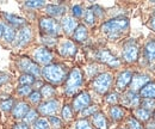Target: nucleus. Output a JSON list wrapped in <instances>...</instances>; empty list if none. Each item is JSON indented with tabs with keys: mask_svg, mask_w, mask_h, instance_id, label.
<instances>
[{
	"mask_svg": "<svg viewBox=\"0 0 155 129\" xmlns=\"http://www.w3.org/2000/svg\"><path fill=\"white\" fill-rule=\"evenodd\" d=\"M142 105H143V109L150 112V110L155 109V99H143Z\"/></svg>",
	"mask_w": 155,
	"mask_h": 129,
	"instance_id": "obj_34",
	"label": "nucleus"
},
{
	"mask_svg": "<svg viewBox=\"0 0 155 129\" xmlns=\"http://www.w3.org/2000/svg\"><path fill=\"white\" fill-rule=\"evenodd\" d=\"M91 104V97L87 92H81L78 94L73 100V109L75 111H81L90 107Z\"/></svg>",
	"mask_w": 155,
	"mask_h": 129,
	"instance_id": "obj_11",
	"label": "nucleus"
},
{
	"mask_svg": "<svg viewBox=\"0 0 155 129\" xmlns=\"http://www.w3.org/2000/svg\"><path fill=\"white\" fill-rule=\"evenodd\" d=\"M93 124L98 129H107V121L101 112H96L93 115Z\"/></svg>",
	"mask_w": 155,
	"mask_h": 129,
	"instance_id": "obj_20",
	"label": "nucleus"
},
{
	"mask_svg": "<svg viewBox=\"0 0 155 129\" xmlns=\"http://www.w3.org/2000/svg\"><path fill=\"white\" fill-rule=\"evenodd\" d=\"M74 39L78 42H84L87 38V29L84 25H78L75 31H74Z\"/></svg>",
	"mask_w": 155,
	"mask_h": 129,
	"instance_id": "obj_24",
	"label": "nucleus"
},
{
	"mask_svg": "<svg viewBox=\"0 0 155 129\" xmlns=\"http://www.w3.org/2000/svg\"><path fill=\"white\" fill-rule=\"evenodd\" d=\"M128 126H129L130 129H143V127L141 126V123L136 118H134V117H130L128 120Z\"/></svg>",
	"mask_w": 155,
	"mask_h": 129,
	"instance_id": "obj_37",
	"label": "nucleus"
},
{
	"mask_svg": "<svg viewBox=\"0 0 155 129\" xmlns=\"http://www.w3.org/2000/svg\"><path fill=\"white\" fill-rule=\"evenodd\" d=\"M97 59L100 60L101 62L111 66V67H118L120 65L119 60L117 59L116 56H114L109 50H106V49H99L97 52Z\"/></svg>",
	"mask_w": 155,
	"mask_h": 129,
	"instance_id": "obj_9",
	"label": "nucleus"
},
{
	"mask_svg": "<svg viewBox=\"0 0 155 129\" xmlns=\"http://www.w3.org/2000/svg\"><path fill=\"white\" fill-rule=\"evenodd\" d=\"M138 57V46L135 41H129L123 47V59L127 62H135Z\"/></svg>",
	"mask_w": 155,
	"mask_h": 129,
	"instance_id": "obj_7",
	"label": "nucleus"
},
{
	"mask_svg": "<svg viewBox=\"0 0 155 129\" xmlns=\"http://www.w3.org/2000/svg\"><path fill=\"white\" fill-rule=\"evenodd\" d=\"M112 84V74L111 73H101L97 75L93 80V89L100 94H104L109 91Z\"/></svg>",
	"mask_w": 155,
	"mask_h": 129,
	"instance_id": "obj_4",
	"label": "nucleus"
},
{
	"mask_svg": "<svg viewBox=\"0 0 155 129\" xmlns=\"http://www.w3.org/2000/svg\"><path fill=\"white\" fill-rule=\"evenodd\" d=\"M41 96L44 97V98H50L55 94V89L51 86V85H43L41 87Z\"/></svg>",
	"mask_w": 155,
	"mask_h": 129,
	"instance_id": "obj_27",
	"label": "nucleus"
},
{
	"mask_svg": "<svg viewBox=\"0 0 155 129\" xmlns=\"http://www.w3.org/2000/svg\"><path fill=\"white\" fill-rule=\"evenodd\" d=\"M13 129H29V127L25 123H17V124H15Z\"/></svg>",
	"mask_w": 155,
	"mask_h": 129,
	"instance_id": "obj_47",
	"label": "nucleus"
},
{
	"mask_svg": "<svg viewBox=\"0 0 155 129\" xmlns=\"http://www.w3.org/2000/svg\"><path fill=\"white\" fill-rule=\"evenodd\" d=\"M17 65L23 72L26 74H31L34 76H38L41 74V70H39L38 65L35 63L32 60H30L29 57H20L17 61Z\"/></svg>",
	"mask_w": 155,
	"mask_h": 129,
	"instance_id": "obj_6",
	"label": "nucleus"
},
{
	"mask_svg": "<svg viewBox=\"0 0 155 129\" xmlns=\"http://www.w3.org/2000/svg\"><path fill=\"white\" fill-rule=\"evenodd\" d=\"M77 26V20L74 18L68 16V17H64V18L62 19V28H63L66 34H72L73 31H75Z\"/></svg>",
	"mask_w": 155,
	"mask_h": 129,
	"instance_id": "obj_18",
	"label": "nucleus"
},
{
	"mask_svg": "<svg viewBox=\"0 0 155 129\" xmlns=\"http://www.w3.org/2000/svg\"><path fill=\"white\" fill-rule=\"evenodd\" d=\"M4 17L6 18V20H7L13 28L25 26V20H24V18H20V17L15 16V15H8V13H5Z\"/></svg>",
	"mask_w": 155,
	"mask_h": 129,
	"instance_id": "obj_21",
	"label": "nucleus"
},
{
	"mask_svg": "<svg viewBox=\"0 0 155 129\" xmlns=\"http://www.w3.org/2000/svg\"><path fill=\"white\" fill-rule=\"evenodd\" d=\"M13 104H15L13 99H6L0 103V108L4 111H10L11 109H13Z\"/></svg>",
	"mask_w": 155,
	"mask_h": 129,
	"instance_id": "obj_32",
	"label": "nucleus"
},
{
	"mask_svg": "<svg viewBox=\"0 0 155 129\" xmlns=\"http://www.w3.org/2000/svg\"><path fill=\"white\" fill-rule=\"evenodd\" d=\"M122 102L127 107H137L140 104V97L136 94V92L129 91V92H127L123 96Z\"/></svg>",
	"mask_w": 155,
	"mask_h": 129,
	"instance_id": "obj_16",
	"label": "nucleus"
},
{
	"mask_svg": "<svg viewBox=\"0 0 155 129\" xmlns=\"http://www.w3.org/2000/svg\"><path fill=\"white\" fill-rule=\"evenodd\" d=\"M94 18H96V17H94L92 10L88 8V10L86 11V13H85V20H86V23H88V24H93V23H94Z\"/></svg>",
	"mask_w": 155,
	"mask_h": 129,
	"instance_id": "obj_40",
	"label": "nucleus"
},
{
	"mask_svg": "<svg viewBox=\"0 0 155 129\" xmlns=\"http://www.w3.org/2000/svg\"><path fill=\"white\" fill-rule=\"evenodd\" d=\"M144 54H146V57L149 61H154L155 60V39L149 41L146 44V47H144Z\"/></svg>",
	"mask_w": 155,
	"mask_h": 129,
	"instance_id": "obj_23",
	"label": "nucleus"
},
{
	"mask_svg": "<svg viewBox=\"0 0 155 129\" xmlns=\"http://www.w3.org/2000/svg\"><path fill=\"white\" fill-rule=\"evenodd\" d=\"M35 81H36V79H35V76H34V75H31V74L24 73L19 78L20 84H21V85H26V86H30V85H31V84H34Z\"/></svg>",
	"mask_w": 155,
	"mask_h": 129,
	"instance_id": "obj_28",
	"label": "nucleus"
},
{
	"mask_svg": "<svg viewBox=\"0 0 155 129\" xmlns=\"http://www.w3.org/2000/svg\"><path fill=\"white\" fill-rule=\"evenodd\" d=\"M92 12H93V15H94V17L97 16V17H103V15H104V12H103V8L100 7V6H98V5H94L92 8Z\"/></svg>",
	"mask_w": 155,
	"mask_h": 129,
	"instance_id": "obj_43",
	"label": "nucleus"
},
{
	"mask_svg": "<svg viewBox=\"0 0 155 129\" xmlns=\"http://www.w3.org/2000/svg\"><path fill=\"white\" fill-rule=\"evenodd\" d=\"M62 117L64 120H71L73 117V110L69 105H64L62 109Z\"/></svg>",
	"mask_w": 155,
	"mask_h": 129,
	"instance_id": "obj_35",
	"label": "nucleus"
},
{
	"mask_svg": "<svg viewBox=\"0 0 155 129\" xmlns=\"http://www.w3.org/2000/svg\"><path fill=\"white\" fill-rule=\"evenodd\" d=\"M32 37V30L30 26H23L18 31L17 36L15 37V46L17 47H23V46H26L30 39Z\"/></svg>",
	"mask_w": 155,
	"mask_h": 129,
	"instance_id": "obj_8",
	"label": "nucleus"
},
{
	"mask_svg": "<svg viewBox=\"0 0 155 129\" xmlns=\"http://www.w3.org/2000/svg\"><path fill=\"white\" fill-rule=\"evenodd\" d=\"M2 32H4V25L0 24V37H2Z\"/></svg>",
	"mask_w": 155,
	"mask_h": 129,
	"instance_id": "obj_49",
	"label": "nucleus"
},
{
	"mask_svg": "<svg viewBox=\"0 0 155 129\" xmlns=\"http://www.w3.org/2000/svg\"><path fill=\"white\" fill-rule=\"evenodd\" d=\"M118 100V97H117L116 93H110L107 97H106V102L107 103H111V104H115Z\"/></svg>",
	"mask_w": 155,
	"mask_h": 129,
	"instance_id": "obj_45",
	"label": "nucleus"
},
{
	"mask_svg": "<svg viewBox=\"0 0 155 129\" xmlns=\"http://www.w3.org/2000/svg\"><path fill=\"white\" fill-rule=\"evenodd\" d=\"M140 96L143 99H155V83H148L140 90Z\"/></svg>",
	"mask_w": 155,
	"mask_h": 129,
	"instance_id": "obj_17",
	"label": "nucleus"
},
{
	"mask_svg": "<svg viewBox=\"0 0 155 129\" xmlns=\"http://www.w3.org/2000/svg\"><path fill=\"white\" fill-rule=\"evenodd\" d=\"M135 116L141 121H148L149 117H150V112L147 111L146 109H143V108H140L135 111Z\"/></svg>",
	"mask_w": 155,
	"mask_h": 129,
	"instance_id": "obj_29",
	"label": "nucleus"
},
{
	"mask_svg": "<svg viewBox=\"0 0 155 129\" xmlns=\"http://www.w3.org/2000/svg\"><path fill=\"white\" fill-rule=\"evenodd\" d=\"M67 67L60 63H54V65H48L43 68L41 74L45 80H48L51 84H60L62 83L66 76H67Z\"/></svg>",
	"mask_w": 155,
	"mask_h": 129,
	"instance_id": "obj_1",
	"label": "nucleus"
},
{
	"mask_svg": "<svg viewBox=\"0 0 155 129\" xmlns=\"http://www.w3.org/2000/svg\"><path fill=\"white\" fill-rule=\"evenodd\" d=\"M98 108L97 105H91V107H87L86 109H84L82 110V116H90V115H94L96 112H97Z\"/></svg>",
	"mask_w": 155,
	"mask_h": 129,
	"instance_id": "obj_39",
	"label": "nucleus"
},
{
	"mask_svg": "<svg viewBox=\"0 0 155 129\" xmlns=\"http://www.w3.org/2000/svg\"><path fill=\"white\" fill-rule=\"evenodd\" d=\"M8 81V75L7 74H4V73H0V86L4 85L5 83Z\"/></svg>",
	"mask_w": 155,
	"mask_h": 129,
	"instance_id": "obj_46",
	"label": "nucleus"
},
{
	"mask_svg": "<svg viewBox=\"0 0 155 129\" xmlns=\"http://www.w3.org/2000/svg\"><path fill=\"white\" fill-rule=\"evenodd\" d=\"M58 110V102L56 99L48 100L38 107V111L42 115H54Z\"/></svg>",
	"mask_w": 155,
	"mask_h": 129,
	"instance_id": "obj_13",
	"label": "nucleus"
},
{
	"mask_svg": "<svg viewBox=\"0 0 155 129\" xmlns=\"http://www.w3.org/2000/svg\"><path fill=\"white\" fill-rule=\"evenodd\" d=\"M72 12H73V15H74L75 17H81V16L84 15V8H82L80 5H75V6H73Z\"/></svg>",
	"mask_w": 155,
	"mask_h": 129,
	"instance_id": "obj_42",
	"label": "nucleus"
},
{
	"mask_svg": "<svg viewBox=\"0 0 155 129\" xmlns=\"http://www.w3.org/2000/svg\"><path fill=\"white\" fill-rule=\"evenodd\" d=\"M31 91V87L30 86H26V85H21L19 89H18V93L20 96H30Z\"/></svg>",
	"mask_w": 155,
	"mask_h": 129,
	"instance_id": "obj_41",
	"label": "nucleus"
},
{
	"mask_svg": "<svg viewBox=\"0 0 155 129\" xmlns=\"http://www.w3.org/2000/svg\"><path fill=\"white\" fill-rule=\"evenodd\" d=\"M110 116H111L112 120L119 121V120H122L124 117V110L118 105H114L110 109Z\"/></svg>",
	"mask_w": 155,
	"mask_h": 129,
	"instance_id": "obj_25",
	"label": "nucleus"
},
{
	"mask_svg": "<svg viewBox=\"0 0 155 129\" xmlns=\"http://www.w3.org/2000/svg\"><path fill=\"white\" fill-rule=\"evenodd\" d=\"M29 105L26 104V103H24V102H19V103H17L16 104V107H13V116L16 117V118H21V117H24L28 112H29Z\"/></svg>",
	"mask_w": 155,
	"mask_h": 129,
	"instance_id": "obj_19",
	"label": "nucleus"
},
{
	"mask_svg": "<svg viewBox=\"0 0 155 129\" xmlns=\"http://www.w3.org/2000/svg\"><path fill=\"white\" fill-rule=\"evenodd\" d=\"M2 37L6 42H12L16 37V31L13 30V28L4 25V32H2Z\"/></svg>",
	"mask_w": 155,
	"mask_h": 129,
	"instance_id": "obj_26",
	"label": "nucleus"
},
{
	"mask_svg": "<svg viewBox=\"0 0 155 129\" xmlns=\"http://www.w3.org/2000/svg\"><path fill=\"white\" fill-rule=\"evenodd\" d=\"M34 59L36 62H38L41 65H47L53 60V54L51 52L45 48V47H41V48H37L34 53Z\"/></svg>",
	"mask_w": 155,
	"mask_h": 129,
	"instance_id": "obj_10",
	"label": "nucleus"
},
{
	"mask_svg": "<svg viewBox=\"0 0 155 129\" xmlns=\"http://www.w3.org/2000/svg\"><path fill=\"white\" fill-rule=\"evenodd\" d=\"M149 83V76L146 74H136L133 75V79L130 81V91L136 92L138 90H141L144 85H147Z\"/></svg>",
	"mask_w": 155,
	"mask_h": 129,
	"instance_id": "obj_12",
	"label": "nucleus"
},
{
	"mask_svg": "<svg viewBox=\"0 0 155 129\" xmlns=\"http://www.w3.org/2000/svg\"><path fill=\"white\" fill-rule=\"evenodd\" d=\"M39 28L44 34H47L49 36H58V34L61 32L60 24L54 18H49V17L41 18Z\"/></svg>",
	"mask_w": 155,
	"mask_h": 129,
	"instance_id": "obj_5",
	"label": "nucleus"
},
{
	"mask_svg": "<svg viewBox=\"0 0 155 129\" xmlns=\"http://www.w3.org/2000/svg\"><path fill=\"white\" fill-rule=\"evenodd\" d=\"M60 54L64 57H73L77 54V47L72 41H64L61 43L58 48Z\"/></svg>",
	"mask_w": 155,
	"mask_h": 129,
	"instance_id": "obj_14",
	"label": "nucleus"
},
{
	"mask_svg": "<svg viewBox=\"0 0 155 129\" xmlns=\"http://www.w3.org/2000/svg\"><path fill=\"white\" fill-rule=\"evenodd\" d=\"M82 81H84V79H82L81 71L79 68H73L69 72L68 76H67V80H66V87H64L66 94L73 96L81 87Z\"/></svg>",
	"mask_w": 155,
	"mask_h": 129,
	"instance_id": "obj_3",
	"label": "nucleus"
},
{
	"mask_svg": "<svg viewBox=\"0 0 155 129\" xmlns=\"http://www.w3.org/2000/svg\"><path fill=\"white\" fill-rule=\"evenodd\" d=\"M150 26H152L153 30H155V15L152 17V19H150Z\"/></svg>",
	"mask_w": 155,
	"mask_h": 129,
	"instance_id": "obj_48",
	"label": "nucleus"
},
{
	"mask_svg": "<svg viewBox=\"0 0 155 129\" xmlns=\"http://www.w3.org/2000/svg\"><path fill=\"white\" fill-rule=\"evenodd\" d=\"M129 26V20L125 17H118L111 19L109 22H105L101 25V30L104 34H106L110 38H116L123 31H125Z\"/></svg>",
	"mask_w": 155,
	"mask_h": 129,
	"instance_id": "obj_2",
	"label": "nucleus"
},
{
	"mask_svg": "<svg viewBox=\"0 0 155 129\" xmlns=\"http://www.w3.org/2000/svg\"><path fill=\"white\" fill-rule=\"evenodd\" d=\"M64 11H66V7L62 5H48L47 6V12L54 17L62 16L64 13Z\"/></svg>",
	"mask_w": 155,
	"mask_h": 129,
	"instance_id": "obj_22",
	"label": "nucleus"
},
{
	"mask_svg": "<svg viewBox=\"0 0 155 129\" xmlns=\"http://www.w3.org/2000/svg\"><path fill=\"white\" fill-rule=\"evenodd\" d=\"M133 79V73L130 71H124L118 75L117 78V83H116V87L118 91H123L131 81Z\"/></svg>",
	"mask_w": 155,
	"mask_h": 129,
	"instance_id": "obj_15",
	"label": "nucleus"
},
{
	"mask_svg": "<svg viewBox=\"0 0 155 129\" xmlns=\"http://www.w3.org/2000/svg\"><path fill=\"white\" fill-rule=\"evenodd\" d=\"M44 1L43 0H31V1H26L25 2V6L26 7H30V8H37V7H42L44 6Z\"/></svg>",
	"mask_w": 155,
	"mask_h": 129,
	"instance_id": "obj_33",
	"label": "nucleus"
},
{
	"mask_svg": "<svg viewBox=\"0 0 155 129\" xmlns=\"http://www.w3.org/2000/svg\"><path fill=\"white\" fill-rule=\"evenodd\" d=\"M34 127L35 129H49V122L45 118H38L36 120Z\"/></svg>",
	"mask_w": 155,
	"mask_h": 129,
	"instance_id": "obj_30",
	"label": "nucleus"
},
{
	"mask_svg": "<svg viewBox=\"0 0 155 129\" xmlns=\"http://www.w3.org/2000/svg\"><path fill=\"white\" fill-rule=\"evenodd\" d=\"M49 121H50V123L55 127V128H60L61 126H62V123H61V120L58 118V117H55V116H51L50 118H49Z\"/></svg>",
	"mask_w": 155,
	"mask_h": 129,
	"instance_id": "obj_44",
	"label": "nucleus"
},
{
	"mask_svg": "<svg viewBox=\"0 0 155 129\" xmlns=\"http://www.w3.org/2000/svg\"><path fill=\"white\" fill-rule=\"evenodd\" d=\"M75 129H92L87 120H79L75 123Z\"/></svg>",
	"mask_w": 155,
	"mask_h": 129,
	"instance_id": "obj_36",
	"label": "nucleus"
},
{
	"mask_svg": "<svg viewBox=\"0 0 155 129\" xmlns=\"http://www.w3.org/2000/svg\"><path fill=\"white\" fill-rule=\"evenodd\" d=\"M29 99H30V102L31 103H34V104H37L41 102V99H42V96H41V93L37 92V91H34V92L30 93V96H29Z\"/></svg>",
	"mask_w": 155,
	"mask_h": 129,
	"instance_id": "obj_38",
	"label": "nucleus"
},
{
	"mask_svg": "<svg viewBox=\"0 0 155 129\" xmlns=\"http://www.w3.org/2000/svg\"><path fill=\"white\" fill-rule=\"evenodd\" d=\"M24 120H25L26 123H34V121L36 122V120H37V111L29 110V112L24 116Z\"/></svg>",
	"mask_w": 155,
	"mask_h": 129,
	"instance_id": "obj_31",
	"label": "nucleus"
}]
</instances>
